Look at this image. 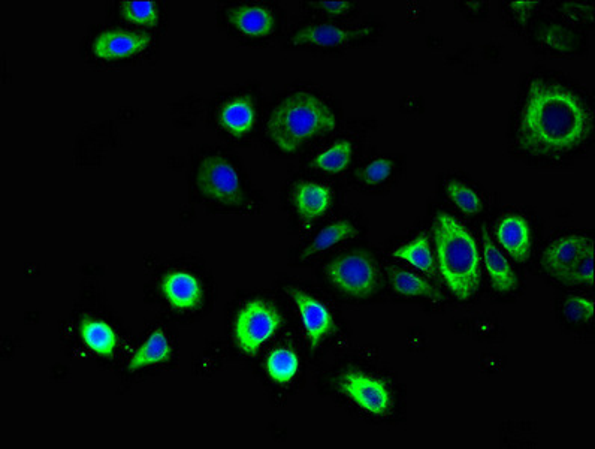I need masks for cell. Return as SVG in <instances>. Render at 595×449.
Wrapping results in <instances>:
<instances>
[{
    "instance_id": "6da1fadb",
    "label": "cell",
    "mask_w": 595,
    "mask_h": 449,
    "mask_svg": "<svg viewBox=\"0 0 595 449\" xmlns=\"http://www.w3.org/2000/svg\"><path fill=\"white\" fill-rule=\"evenodd\" d=\"M593 132V111L564 84L536 78L528 87L516 125V143L537 158L575 152Z\"/></svg>"
},
{
    "instance_id": "7a4b0ae2",
    "label": "cell",
    "mask_w": 595,
    "mask_h": 449,
    "mask_svg": "<svg viewBox=\"0 0 595 449\" xmlns=\"http://www.w3.org/2000/svg\"><path fill=\"white\" fill-rule=\"evenodd\" d=\"M337 114L328 102L305 90L279 102L267 122V135L282 153L292 155L308 141L337 128Z\"/></svg>"
},
{
    "instance_id": "3957f363",
    "label": "cell",
    "mask_w": 595,
    "mask_h": 449,
    "mask_svg": "<svg viewBox=\"0 0 595 449\" xmlns=\"http://www.w3.org/2000/svg\"><path fill=\"white\" fill-rule=\"evenodd\" d=\"M434 241L440 273L459 300L473 298L480 285V255L471 232L447 213L434 219Z\"/></svg>"
},
{
    "instance_id": "277c9868",
    "label": "cell",
    "mask_w": 595,
    "mask_h": 449,
    "mask_svg": "<svg viewBox=\"0 0 595 449\" xmlns=\"http://www.w3.org/2000/svg\"><path fill=\"white\" fill-rule=\"evenodd\" d=\"M546 274L567 286H594V241L582 234L555 238L542 256Z\"/></svg>"
},
{
    "instance_id": "5b68a950",
    "label": "cell",
    "mask_w": 595,
    "mask_h": 449,
    "mask_svg": "<svg viewBox=\"0 0 595 449\" xmlns=\"http://www.w3.org/2000/svg\"><path fill=\"white\" fill-rule=\"evenodd\" d=\"M282 321L274 304L262 298L247 301L234 319L232 336L235 345L244 355L253 357L279 331Z\"/></svg>"
},
{
    "instance_id": "8992f818",
    "label": "cell",
    "mask_w": 595,
    "mask_h": 449,
    "mask_svg": "<svg viewBox=\"0 0 595 449\" xmlns=\"http://www.w3.org/2000/svg\"><path fill=\"white\" fill-rule=\"evenodd\" d=\"M325 271L334 288L359 300L373 297L380 286L377 262L365 252H350L338 256L326 265Z\"/></svg>"
},
{
    "instance_id": "52a82bcc",
    "label": "cell",
    "mask_w": 595,
    "mask_h": 449,
    "mask_svg": "<svg viewBox=\"0 0 595 449\" xmlns=\"http://www.w3.org/2000/svg\"><path fill=\"white\" fill-rule=\"evenodd\" d=\"M196 186L208 200L225 206H237L243 200L240 174L222 156L202 159L196 171Z\"/></svg>"
},
{
    "instance_id": "ba28073f",
    "label": "cell",
    "mask_w": 595,
    "mask_h": 449,
    "mask_svg": "<svg viewBox=\"0 0 595 449\" xmlns=\"http://www.w3.org/2000/svg\"><path fill=\"white\" fill-rule=\"evenodd\" d=\"M337 388L356 406L370 414L385 415L392 408V394L388 385L382 379L361 370L344 372L337 379Z\"/></svg>"
},
{
    "instance_id": "9c48e42d",
    "label": "cell",
    "mask_w": 595,
    "mask_h": 449,
    "mask_svg": "<svg viewBox=\"0 0 595 449\" xmlns=\"http://www.w3.org/2000/svg\"><path fill=\"white\" fill-rule=\"evenodd\" d=\"M153 44V36L140 30L110 29L101 30L92 42V53L104 62L131 59L144 53Z\"/></svg>"
},
{
    "instance_id": "30bf717a",
    "label": "cell",
    "mask_w": 595,
    "mask_h": 449,
    "mask_svg": "<svg viewBox=\"0 0 595 449\" xmlns=\"http://www.w3.org/2000/svg\"><path fill=\"white\" fill-rule=\"evenodd\" d=\"M285 291L288 292L297 307L305 336H307L311 348H319L335 331L334 316L322 301L297 286H285Z\"/></svg>"
},
{
    "instance_id": "8fae6325",
    "label": "cell",
    "mask_w": 595,
    "mask_h": 449,
    "mask_svg": "<svg viewBox=\"0 0 595 449\" xmlns=\"http://www.w3.org/2000/svg\"><path fill=\"white\" fill-rule=\"evenodd\" d=\"M370 27H341L335 24H313L305 26L292 35L291 44L313 45L319 48H340L350 44L355 39L371 35Z\"/></svg>"
},
{
    "instance_id": "7c38bea8",
    "label": "cell",
    "mask_w": 595,
    "mask_h": 449,
    "mask_svg": "<svg viewBox=\"0 0 595 449\" xmlns=\"http://www.w3.org/2000/svg\"><path fill=\"white\" fill-rule=\"evenodd\" d=\"M160 291L174 309L190 312L201 306L204 292L195 274L186 270H172L163 276Z\"/></svg>"
},
{
    "instance_id": "4fadbf2b",
    "label": "cell",
    "mask_w": 595,
    "mask_h": 449,
    "mask_svg": "<svg viewBox=\"0 0 595 449\" xmlns=\"http://www.w3.org/2000/svg\"><path fill=\"white\" fill-rule=\"evenodd\" d=\"M228 20L238 32L250 38H268L276 30V15L268 6L244 3L228 9Z\"/></svg>"
},
{
    "instance_id": "5bb4252c",
    "label": "cell",
    "mask_w": 595,
    "mask_h": 449,
    "mask_svg": "<svg viewBox=\"0 0 595 449\" xmlns=\"http://www.w3.org/2000/svg\"><path fill=\"white\" fill-rule=\"evenodd\" d=\"M331 189L317 182H299L292 191V203L299 218L305 222L317 221L326 215L332 204Z\"/></svg>"
},
{
    "instance_id": "9a60e30c",
    "label": "cell",
    "mask_w": 595,
    "mask_h": 449,
    "mask_svg": "<svg viewBox=\"0 0 595 449\" xmlns=\"http://www.w3.org/2000/svg\"><path fill=\"white\" fill-rule=\"evenodd\" d=\"M498 243L509 253L510 258L525 262L531 255V229L527 219L519 215H507L498 222Z\"/></svg>"
},
{
    "instance_id": "2e32d148",
    "label": "cell",
    "mask_w": 595,
    "mask_h": 449,
    "mask_svg": "<svg viewBox=\"0 0 595 449\" xmlns=\"http://www.w3.org/2000/svg\"><path fill=\"white\" fill-rule=\"evenodd\" d=\"M482 249L483 262H485L486 271L491 279L492 288L501 294H509L515 291L518 286V277L513 271L512 265L507 261L497 244L489 237L485 226L482 229Z\"/></svg>"
},
{
    "instance_id": "e0dca14e",
    "label": "cell",
    "mask_w": 595,
    "mask_h": 449,
    "mask_svg": "<svg viewBox=\"0 0 595 449\" xmlns=\"http://www.w3.org/2000/svg\"><path fill=\"white\" fill-rule=\"evenodd\" d=\"M84 345L102 358H111L117 348V334L108 322L95 316H84L78 327Z\"/></svg>"
},
{
    "instance_id": "ac0fdd59",
    "label": "cell",
    "mask_w": 595,
    "mask_h": 449,
    "mask_svg": "<svg viewBox=\"0 0 595 449\" xmlns=\"http://www.w3.org/2000/svg\"><path fill=\"white\" fill-rule=\"evenodd\" d=\"M220 125L232 135H246L256 123V108L247 96L232 99L223 105L219 114Z\"/></svg>"
},
{
    "instance_id": "d6986e66",
    "label": "cell",
    "mask_w": 595,
    "mask_h": 449,
    "mask_svg": "<svg viewBox=\"0 0 595 449\" xmlns=\"http://www.w3.org/2000/svg\"><path fill=\"white\" fill-rule=\"evenodd\" d=\"M172 346L163 330H154L128 363V372L134 373L149 366L166 363L171 358Z\"/></svg>"
},
{
    "instance_id": "ffe728a7",
    "label": "cell",
    "mask_w": 595,
    "mask_h": 449,
    "mask_svg": "<svg viewBox=\"0 0 595 449\" xmlns=\"http://www.w3.org/2000/svg\"><path fill=\"white\" fill-rule=\"evenodd\" d=\"M388 277L392 289L404 297H419L431 301L443 300L442 292L437 291L427 280L412 271L400 267H389Z\"/></svg>"
},
{
    "instance_id": "44dd1931",
    "label": "cell",
    "mask_w": 595,
    "mask_h": 449,
    "mask_svg": "<svg viewBox=\"0 0 595 449\" xmlns=\"http://www.w3.org/2000/svg\"><path fill=\"white\" fill-rule=\"evenodd\" d=\"M358 235V228L352 222H332V224L326 225L322 231L317 232L313 241L302 250L301 258L307 259L317 255V253L326 252L331 247L337 246V244L343 243V241L352 240V238L358 237Z\"/></svg>"
},
{
    "instance_id": "7402d4cb",
    "label": "cell",
    "mask_w": 595,
    "mask_h": 449,
    "mask_svg": "<svg viewBox=\"0 0 595 449\" xmlns=\"http://www.w3.org/2000/svg\"><path fill=\"white\" fill-rule=\"evenodd\" d=\"M392 255L395 258L409 262L413 267L424 271V273L431 274V276L437 274L436 258H434L433 250H431L427 234L418 235L415 240L398 247Z\"/></svg>"
},
{
    "instance_id": "603a6c76",
    "label": "cell",
    "mask_w": 595,
    "mask_h": 449,
    "mask_svg": "<svg viewBox=\"0 0 595 449\" xmlns=\"http://www.w3.org/2000/svg\"><path fill=\"white\" fill-rule=\"evenodd\" d=\"M353 159V144L349 140H338L328 149L314 156L313 168L323 173L340 174L349 168Z\"/></svg>"
},
{
    "instance_id": "cb8c5ba5",
    "label": "cell",
    "mask_w": 595,
    "mask_h": 449,
    "mask_svg": "<svg viewBox=\"0 0 595 449\" xmlns=\"http://www.w3.org/2000/svg\"><path fill=\"white\" fill-rule=\"evenodd\" d=\"M299 358L292 349L279 348L267 358V372L277 384H289L297 376Z\"/></svg>"
},
{
    "instance_id": "d4e9b609",
    "label": "cell",
    "mask_w": 595,
    "mask_h": 449,
    "mask_svg": "<svg viewBox=\"0 0 595 449\" xmlns=\"http://www.w3.org/2000/svg\"><path fill=\"white\" fill-rule=\"evenodd\" d=\"M120 14L128 23L153 27L159 23V6L151 0H125L120 3Z\"/></svg>"
},
{
    "instance_id": "484cf974",
    "label": "cell",
    "mask_w": 595,
    "mask_h": 449,
    "mask_svg": "<svg viewBox=\"0 0 595 449\" xmlns=\"http://www.w3.org/2000/svg\"><path fill=\"white\" fill-rule=\"evenodd\" d=\"M447 197L449 200L461 210L464 215L476 216L482 213L483 203L479 195L465 185V183L458 182V180H450L446 185Z\"/></svg>"
},
{
    "instance_id": "4316f807",
    "label": "cell",
    "mask_w": 595,
    "mask_h": 449,
    "mask_svg": "<svg viewBox=\"0 0 595 449\" xmlns=\"http://www.w3.org/2000/svg\"><path fill=\"white\" fill-rule=\"evenodd\" d=\"M594 301L585 297H572L564 301V315L575 324H591L594 321Z\"/></svg>"
},
{
    "instance_id": "83f0119b",
    "label": "cell",
    "mask_w": 595,
    "mask_h": 449,
    "mask_svg": "<svg viewBox=\"0 0 595 449\" xmlns=\"http://www.w3.org/2000/svg\"><path fill=\"white\" fill-rule=\"evenodd\" d=\"M394 162L391 159L379 158L371 161L364 170L361 171L359 177L365 185H382L391 177L394 171Z\"/></svg>"
},
{
    "instance_id": "f1b7e54d",
    "label": "cell",
    "mask_w": 595,
    "mask_h": 449,
    "mask_svg": "<svg viewBox=\"0 0 595 449\" xmlns=\"http://www.w3.org/2000/svg\"><path fill=\"white\" fill-rule=\"evenodd\" d=\"M542 42L546 47L564 51L569 48L570 38L566 30L560 29V27H551V29H546V32H543Z\"/></svg>"
},
{
    "instance_id": "f546056e",
    "label": "cell",
    "mask_w": 595,
    "mask_h": 449,
    "mask_svg": "<svg viewBox=\"0 0 595 449\" xmlns=\"http://www.w3.org/2000/svg\"><path fill=\"white\" fill-rule=\"evenodd\" d=\"M317 6L326 14L337 17V15L347 14L352 8V3L346 2V0H335V2H319Z\"/></svg>"
},
{
    "instance_id": "4dcf8cb0",
    "label": "cell",
    "mask_w": 595,
    "mask_h": 449,
    "mask_svg": "<svg viewBox=\"0 0 595 449\" xmlns=\"http://www.w3.org/2000/svg\"><path fill=\"white\" fill-rule=\"evenodd\" d=\"M539 5L537 2H513L510 3L512 6L513 11L515 14H518L519 20L521 23H527L528 18H530L531 12H533V8Z\"/></svg>"
}]
</instances>
